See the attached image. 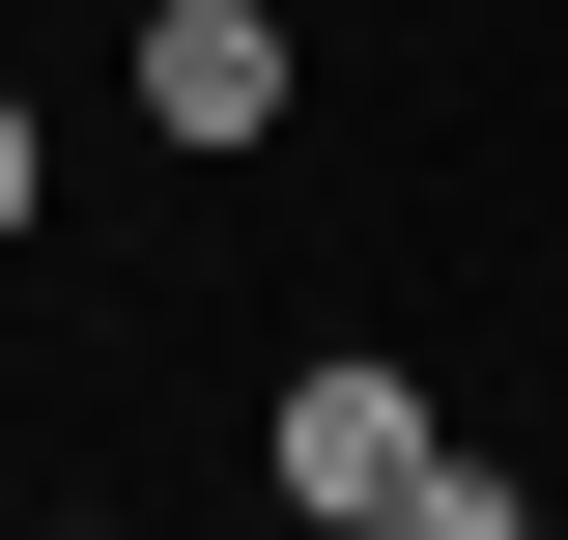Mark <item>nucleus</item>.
<instances>
[{
	"instance_id": "f257e3e1",
	"label": "nucleus",
	"mask_w": 568,
	"mask_h": 540,
	"mask_svg": "<svg viewBox=\"0 0 568 540\" xmlns=\"http://www.w3.org/2000/svg\"><path fill=\"white\" fill-rule=\"evenodd\" d=\"M426 456H455V427H426V370H369V341H313V370L256 399V483H284V512H342V540H398Z\"/></svg>"
},
{
	"instance_id": "f03ea898",
	"label": "nucleus",
	"mask_w": 568,
	"mask_h": 540,
	"mask_svg": "<svg viewBox=\"0 0 568 540\" xmlns=\"http://www.w3.org/2000/svg\"><path fill=\"white\" fill-rule=\"evenodd\" d=\"M142 114L171 142H284V0H142Z\"/></svg>"
},
{
	"instance_id": "7ed1b4c3",
	"label": "nucleus",
	"mask_w": 568,
	"mask_h": 540,
	"mask_svg": "<svg viewBox=\"0 0 568 540\" xmlns=\"http://www.w3.org/2000/svg\"><path fill=\"white\" fill-rule=\"evenodd\" d=\"M29 228H58V142H29V86H0V257H29Z\"/></svg>"
}]
</instances>
